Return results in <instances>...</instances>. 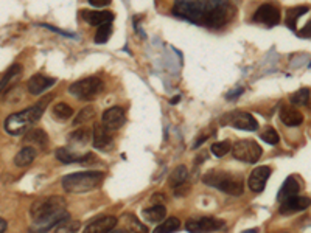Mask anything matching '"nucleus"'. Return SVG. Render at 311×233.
<instances>
[{
    "mask_svg": "<svg viewBox=\"0 0 311 233\" xmlns=\"http://www.w3.org/2000/svg\"><path fill=\"white\" fill-rule=\"evenodd\" d=\"M165 215H167V208L164 205H151L149 208H145L143 213H142L143 219L148 222H152V224L164 222Z\"/></svg>",
    "mask_w": 311,
    "mask_h": 233,
    "instance_id": "412c9836",
    "label": "nucleus"
},
{
    "mask_svg": "<svg viewBox=\"0 0 311 233\" xmlns=\"http://www.w3.org/2000/svg\"><path fill=\"white\" fill-rule=\"evenodd\" d=\"M24 143H25V146H33V148H39V149L46 148L47 143H49L47 132L44 129L34 128V129H31V131H28L25 134Z\"/></svg>",
    "mask_w": 311,
    "mask_h": 233,
    "instance_id": "a211bd4d",
    "label": "nucleus"
},
{
    "mask_svg": "<svg viewBox=\"0 0 311 233\" xmlns=\"http://www.w3.org/2000/svg\"><path fill=\"white\" fill-rule=\"evenodd\" d=\"M179 228H181V221L174 216H171V218L165 219L164 222H161L159 225H156L152 233H174Z\"/></svg>",
    "mask_w": 311,
    "mask_h": 233,
    "instance_id": "bb28decb",
    "label": "nucleus"
},
{
    "mask_svg": "<svg viewBox=\"0 0 311 233\" xmlns=\"http://www.w3.org/2000/svg\"><path fill=\"white\" fill-rule=\"evenodd\" d=\"M117 225L115 216H101L89 224L83 233H110Z\"/></svg>",
    "mask_w": 311,
    "mask_h": 233,
    "instance_id": "dca6fc26",
    "label": "nucleus"
},
{
    "mask_svg": "<svg viewBox=\"0 0 311 233\" xmlns=\"http://www.w3.org/2000/svg\"><path fill=\"white\" fill-rule=\"evenodd\" d=\"M309 205H311L309 198L294 196V198H290V199L280 202L279 213L283 215V216H290V215H294L297 212H302V210H306Z\"/></svg>",
    "mask_w": 311,
    "mask_h": 233,
    "instance_id": "f8f14e48",
    "label": "nucleus"
},
{
    "mask_svg": "<svg viewBox=\"0 0 311 233\" xmlns=\"http://www.w3.org/2000/svg\"><path fill=\"white\" fill-rule=\"evenodd\" d=\"M308 10H309V7H306V5L294 7V8H291V10H288V14H286V25L290 27L291 30H296L297 20H299L305 13H308Z\"/></svg>",
    "mask_w": 311,
    "mask_h": 233,
    "instance_id": "a878e982",
    "label": "nucleus"
},
{
    "mask_svg": "<svg viewBox=\"0 0 311 233\" xmlns=\"http://www.w3.org/2000/svg\"><path fill=\"white\" fill-rule=\"evenodd\" d=\"M269 176H271L269 167H257L249 176V180H248L249 188L254 193H261L266 182H268V179H269Z\"/></svg>",
    "mask_w": 311,
    "mask_h": 233,
    "instance_id": "4468645a",
    "label": "nucleus"
},
{
    "mask_svg": "<svg viewBox=\"0 0 311 233\" xmlns=\"http://www.w3.org/2000/svg\"><path fill=\"white\" fill-rule=\"evenodd\" d=\"M285 233H286V231H285Z\"/></svg>",
    "mask_w": 311,
    "mask_h": 233,
    "instance_id": "c03bdc74",
    "label": "nucleus"
},
{
    "mask_svg": "<svg viewBox=\"0 0 311 233\" xmlns=\"http://www.w3.org/2000/svg\"><path fill=\"white\" fill-rule=\"evenodd\" d=\"M280 120L283 125L290 126V128H296V126H300L302 122H303V116L302 113L293 107V106H288V104H283L280 107Z\"/></svg>",
    "mask_w": 311,
    "mask_h": 233,
    "instance_id": "f3484780",
    "label": "nucleus"
},
{
    "mask_svg": "<svg viewBox=\"0 0 311 233\" xmlns=\"http://www.w3.org/2000/svg\"><path fill=\"white\" fill-rule=\"evenodd\" d=\"M230 149H232V145H230L229 140H223V142H216V143H213L212 148H210L212 154L216 156V157H224L227 152H230Z\"/></svg>",
    "mask_w": 311,
    "mask_h": 233,
    "instance_id": "2f4dec72",
    "label": "nucleus"
},
{
    "mask_svg": "<svg viewBox=\"0 0 311 233\" xmlns=\"http://www.w3.org/2000/svg\"><path fill=\"white\" fill-rule=\"evenodd\" d=\"M55 83H56L55 78L37 73V75H33L27 81V89H28V92L31 93V95H41V93H44L47 89H50Z\"/></svg>",
    "mask_w": 311,
    "mask_h": 233,
    "instance_id": "2eb2a0df",
    "label": "nucleus"
},
{
    "mask_svg": "<svg viewBox=\"0 0 311 233\" xmlns=\"http://www.w3.org/2000/svg\"><path fill=\"white\" fill-rule=\"evenodd\" d=\"M52 100H53V95H47V97H44L42 100H39L36 104H33V106H30V107H27L24 110H20V112L11 113L4 123L5 131L10 135H22L24 132H27L30 126H33L36 122L41 120L44 110L47 109V106H49V103Z\"/></svg>",
    "mask_w": 311,
    "mask_h": 233,
    "instance_id": "7ed1b4c3",
    "label": "nucleus"
},
{
    "mask_svg": "<svg viewBox=\"0 0 311 233\" xmlns=\"http://www.w3.org/2000/svg\"><path fill=\"white\" fill-rule=\"evenodd\" d=\"M223 125H229L232 128L237 129H243V131H257L258 129V122L254 119V116L249 112H241V110H235L232 113H227L223 120H221Z\"/></svg>",
    "mask_w": 311,
    "mask_h": 233,
    "instance_id": "6e6552de",
    "label": "nucleus"
},
{
    "mask_svg": "<svg viewBox=\"0 0 311 233\" xmlns=\"http://www.w3.org/2000/svg\"><path fill=\"white\" fill-rule=\"evenodd\" d=\"M240 93H243V89H238V90H235V92H232V93H227V100H234V98H237Z\"/></svg>",
    "mask_w": 311,
    "mask_h": 233,
    "instance_id": "ea45409f",
    "label": "nucleus"
},
{
    "mask_svg": "<svg viewBox=\"0 0 311 233\" xmlns=\"http://www.w3.org/2000/svg\"><path fill=\"white\" fill-rule=\"evenodd\" d=\"M30 216L33 219V225L30 227L31 233H47L49 230L69 219L67 202L61 196L39 199L31 205Z\"/></svg>",
    "mask_w": 311,
    "mask_h": 233,
    "instance_id": "f03ea898",
    "label": "nucleus"
},
{
    "mask_svg": "<svg viewBox=\"0 0 311 233\" xmlns=\"http://www.w3.org/2000/svg\"><path fill=\"white\" fill-rule=\"evenodd\" d=\"M203 180L204 183L230 196H241L244 190V180L240 174H230L226 171H210L203 177Z\"/></svg>",
    "mask_w": 311,
    "mask_h": 233,
    "instance_id": "39448f33",
    "label": "nucleus"
},
{
    "mask_svg": "<svg viewBox=\"0 0 311 233\" xmlns=\"http://www.w3.org/2000/svg\"><path fill=\"white\" fill-rule=\"evenodd\" d=\"M104 173L103 171H81V173H72L64 176L61 183L62 188L67 193L80 195L92 191L103 183Z\"/></svg>",
    "mask_w": 311,
    "mask_h": 233,
    "instance_id": "20e7f679",
    "label": "nucleus"
},
{
    "mask_svg": "<svg viewBox=\"0 0 311 233\" xmlns=\"http://www.w3.org/2000/svg\"><path fill=\"white\" fill-rule=\"evenodd\" d=\"M52 113H53V116H55L56 120L64 122V120H69V119H70V116L73 115V110H72V107H70L69 104H65V103H58V104L53 106Z\"/></svg>",
    "mask_w": 311,
    "mask_h": 233,
    "instance_id": "c756f323",
    "label": "nucleus"
},
{
    "mask_svg": "<svg viewBox=\"0 0 311 233\" xmlns=\"http://www.w3.org/2000/svg\"><path fill=\"white\" fill-rule=\"evenodd\" d=\"M37 149L33 146H24L14 156V165L16 167H28L30 163L36 159Z\"/></svg>",
    "mask_w": 311,
    "mask_h": 233,
    "instance_id": "5701e85b",
    "label": "nucleus"
},
{
    "mask_svg": "<svg viewBox=\"0 0 311 233\" xmlns=\"http://www.w3.org/2000/svg\"><path fill=\"white\" fill-rule=\"evenodd\" d=\"M261 154L263 149L255 140H238L232 145V156L243 163H257Z\"/></svg>",
    "mask_w": 311,
    "mask_h": 233,
    "instance_id": "0eeeda50",
    "label": "nucleus"
},
{
    "mask_svg": "<svg viewBox=\"0 0 311 233\" xmlns=\"http://www.w3.org/2000/svg\"><path fill=\"white\" fill-rule=\"evenodd\" d=\"M80 222L78 221H64V222H61L59 225H56L55 227V230H53V233H76L78 230H80Z\"/></svg>",
    "mask_w": 311,
    "mask_h": 233,
    "instance_id": "473e14b6",
    "label": "nucleus"
},
{
    "mask_svg": "<svg viewBox=\"0 0 311 233\" xmlns=\"http://www.w3.org/2000/svg\"><path fill=\"white\" fill-rule=\"evenodd\" d=\"M109 129H106L103 125H95L92 129V145L97 149H103L106 146H109L112 143V137L107 132Z\"/></svg>",
    "mask_w": 311,
    "mask_h": 233,
    "instance_id": "6ab92c4d",
    "label": "nucleus"
},
{
    "mask_svg": "<svg viewBox=\"0 0 311 233\" xmlns=\"http://www.w3.org/2000/svg\"><path fill=\"white\" fill-rule=\"evenodd\" d=\"M241 233H258V230L257 228H249V230H244Z\"/></svg>",
    "mask_w": 311,
    "mask_h": 233,
    "instance_id": "37998d69",
    "label": "nucleus"
},
{
    "mask_svg": "<svg viewBox=\"0 0 311 233\" xmlns=\"http://www.w3.org/2000/svg\"><path fill=\"white\" fill-rule=\"evenodd\" d=\"M187 177H188V170H187V167H184V165L176 167V168L170 173V176H168V186H170V188H173V190L179 188V186H182V185L185 183Z\"/></svg>",
    "mask_w": 311,
    "mask_h": 233,
    "instance_id": "4be33fe9",
    "label": "nucleus"
},
{
    "mask_svg": "<svg viewBox=\"0 0 311 233\" xmlns=\"http://www.w3.org/2000/svg\"><path fill=\"white\" fill-rule=\"evenodd\" d=\"M55 156L61 163H65V165H69V163H75V162L81 163V159H83V156H76L69 148H58L55 151Z\"/></svg>",
    "mask_w": 311,
    "mask_h": 233,
    "instance_id": "cd10ccee",
    "label": "nucleus"
},
{
    "mask_svg": "<svg viewBox=\"0 0 311 233\" xmlns=\"http://www.w3.org/2000/svg\"><path fill=\"white\" fill-rule=\"evenodd\" d=\"M103 90V81L97 76H89L80 81H75L69 87V93L78 100H92Z\"/></svg>",
    "mask_w": 311,
    "mask_h": 233,
    "instance_id": "423d86ee",
    "label": "nucleus"
},
{
    "mask_svg": "<svg viewBox=\"0 0 311 233\" xmlns=\"http://www.w3.org/2000/svg\"><path fill=\"white\" fill-rule=\"evenodd\" d=\"M162 201H165V196L161 195V193L151 196V199H149V202H151L152 205H162Z\"/></svg>",
    "mask_w": 311,
    "mask_h": 233,
    "instance_id": "4c0bfd02",
    "label": "nucleus"
},
{
    "mask_svg": "<svg viewBox=\"0 0 311 233\" xmlns=\"http://www.w3.org/2000/svg\"><path fill=\"white\" fill-rule=\"evenodd\" d=\"M297 36L299 37H303V39H309L311 37V19L305 23L303 28L300 31H297Z\"/></svg>",
    "mask_w": 311,
    "mask_h": 233,
    "instance_id": "c9c22d12",
    "label": "nucleus"
},
{
    "mask_svg": "<svg viewBox=\"0 0 311 233\" xmlns=\"http://www.w3.org/2000/svg\"><path fill=\"white\" fill-rule=\"evenodd\" d=\"M179 100H181V97L179 95H177V97H174V98H171V104H176V103H179Z\"/></svg>",
    "mask_w": 311,
    "mask_h": 233,
    "instance_id": "79ce46f5",
    "label": "nucleus"
},
{
    "mask_svg": "<svg viewBox=\"0 0 311 233\" xmlns=\"http://www.w3.org/2000/svg\"><path fill=\"white\" fill-rule=\"evenodd\" d=\"M299 190H300L299 182H297L293 176H290V177L285 179L283 185L280 186V191H279V195H277V199H279L280 202H283V201L290 199V198H294V196H297Z\"/></svg>",
    "mask_w": 311,
    "mask_h": 233,
    "instance_id": "aec40b11",
    "label": "nucleus"
},
{
    "mask_svg": "<svg viewBox=\"0 0 311 233\" xmlns=\"http://www.w3.org/2000/svg\"><path fill=\"white\" fill-rule=\"evenodd\" d=\"M81 17L92 27H101L106 23H112L114 14L110 11H95V10H81Z\"/></svg>",
    "mask_w": 311,
    "mask_h": 233,
    "instance_id": "ddd939ff",
    "label": "nucleus"
},
{
    "mask_svg": "<svg viewBox=\"0 0 311 233\" xmlns=\"http://www.w3.org/2000/svg\"><path fill=\"white\" fill-rule=\"evenodd\" d=\"M125 110L119 106H112L109 107L103 112V116H101V122H103V126L109 131H115V129H120L123 125H125Z\"/></svg>",
    "mask_w": 311,
    "mask_h": 233,
    "instance_id": "9b49d317",
    "label": "nucleus"
},
{
    "mask_svg": "<svg viewBox=\"0 0 311 233\" xmlns=\"http://www.w3.org/2000/svg\"><path fill=\"white\" fill-rule=\"evenodd\" d=\"M41 27H46V28H49V30H52V31H56V33H59V34H62V36H70V37H75V34H73V33H69V31H62V30H58V28H55V27L49 25V23H44V25H41Z\"/></svg>",
    "mask_w": 311,
    "mask_h": 233,
    "instance_id": "e433bc0d",
    "label": "nucleus"
},
{
    "mask_svg": "<svg viewBox=\"0 0 311 233\" xmlns=\"http://www.w3.org/2000/svg\"><path fill=\"white\" fill-rule=\"evenodd\" d=\"M95 116V109L92 106H87L84 109H81L78 112V115L75 116V120H73V125L75 126H80V125H84L87 122H91L92 119Z\"/></svg>",
    "mask_w": 311,
    "mask_h": 233,
    "instance_id": "7c9ffc66",
    "label": "nucleus"
},
{
    "mask_svg": "<svg viewBox=\"0 0 311 233\" xmlns=\"http://www.w3.org/2000/svg\"><path fill=\"white\" fill-rule=\"evenodd\" d=\"M110 34H112V23H106V25H101L97 28V33H95V44H104Z\"/></svg>",
    "mask_w": 311,
    "mask_h": 233,
    "instance_id": "72a5a7b5",
    "label": "nucleus"
},
{
    "mask_svg": "<svg viewBox=\"0 0 311 233\" xmlns=\"http://www.w3.org/2000/svg\"><path fill=\"white\" fill-rule=\"evenodd\" d=\"M235 7L229 2H176L173 7V14L185 19L195 25L207 28H221L235 17Z\"/></svg>",
    "mask_w": 311,
    "mask_h": 233,
    "instance_id": "f257e3e1",
    "label": "nucleus"
},
{
    "mask_svg": "<svg viewBox=\"0 0 311 233\" xmlns=\"http://www.w3.org/2000/svg\"><path fill=\"white\" fill-rule=\"evenodd\" d=\"M20 73H22L20 64H13V65L7 70V72L4 73V76H2V93L7 92L10 83H13V81H16L17 78H20Z\"/></svg>",
    "mask_w": 311,
    "mask_h": 233,
    "instance_id": "393cba45",
    "label": "nucleus"
},
{
    "mask_svg": "<svg viewBox=\"0 0 311 233\" xmlns=\"http://www.w3.org/2000/svg\"><path fill=\"white\" fill-rule=\"evenodd\" d=\"M89 4H91L92 7H107L110 2L109 0H89Z\"/></svg>",
    "mask_w": 311,
    "mask_h": 233,
    "instance_id": "58836bf2",
    "label": "nucleus"
},
{
    "mask_svg": "<svg viewBox=\"0 0 311 233\" xmlns=\"http://www.w3.org/2000/svg\"><path fill=\"white\" fill-rule=\"evenodd\" d=\"M260 138L263 140V142L268 143V145H277L279 140H280V137H279V134L276 132L274 128H266V129L260 134Z\"/></svg>",
    "mask_w": 311,
    "mask_h": 233,
    "instance_id": "f704fd0d",
    "label": "nucleus"
},
{
    "mask_svg": "<svg viewBox=\"0 0 311 233\" xmlns=\"http://www.w3.org/2000/svg\"><path fill=\"white\" fill-rule=\"evenodd\" d=\"M0 224H2V227H0V231L5 233V230H7V221H5V219H2V221H0Z\"/></svg>",
    "mask_w": 311,
    "mask_h": 233,
    "instance_id": "a19ab883",
    "label": "nucleus"
},
{
    "mask_svg": "<svg viewBox=\"0 0 311 233\" xmlns=\"http://www.w3.org/2000/svg\"><path fill=\"white\" fill-rule=\"evenodd\" d=\"M224 221L216 219L210 216H201V218H190L185 222V228L190 233H210L215 230L223 228Z\"/></svg>",
    "mask_w": 311,
    "mask_h": 233,
    "instance_id": "1a4fd4ad",
    "label": "nucleus"
},
{
    "mask_svg": "<svg viewBox=\"0 0 311 233\" xmlns=\"http://www.w3.org/2000/svg\"><path fill=\"white\" fill-rule=\"evenodd\" d=\"M290 100L296 106H308V104H311V90L306 89V87H302V89H299L297 92L293 93V95L290 97Z\"/></svg>",
    "mask_w": 311,
    "mask_h": 233,
    "instance_id": "c85d7f7f",
    "label": "nucleus"
},
{
    "mask_svg": "<svg viewBox=\"0 0 311 233\" xmlns=\"http://www.w3.org/2000/svg\"><path fill=\"white\" fill-rule=\"evenodd\" d=\"M252 20L257 23H263L266 27H276L280 23V10L271 4H264L257 8L252 16Z\"/></svg>",
    "mask_w": 311,
    "mask_h": 233,
    "instance_id": "9d476101",
    "label": "nucleus"
},
{
    "mask_svg": "<svg viewBox=\"0 0 311 233\" xmlns=\"http://www.w3.org/2000/svg\"><path fill=\"white\" fill-rule=\"evenodd\" d=\"M91 138H92V134L87 129H76L69 135V143H70V146L83 148L91 142Z\"/></svg>",
    "mask_w": 311,
    "mask_h": 233,
    "instance_id": "b1692460",
    "label": "nucleus"
}]
</instances>
